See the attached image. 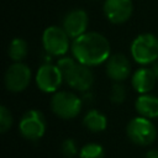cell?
<instances>
[{"mask_svg": "<svg viewBox=\"0 0 158 158\" xmlns=\"http://www.w3.org/2000/svg\"><path fill=\"white\" fill-rule=\"evenodd\" d=\"M30 81H31V69L28 65L21 62H15L5 72L4 83L9 91L20 93L28 86Z\"/></svg>", "mask_w": 158, "mask_h": 158, "instance_id": "obj_7", "label": "cell"}, {"mask_svg": "<svg viewBox=\"0 0 158 158\" xmlns=\"http://www.w3.org/2000/svg\"><path fill=\"white\" fill-rule=\"evenodd\" d=\"M125 99H126V89L122 84H120V81H117L111 88L110 100L114 104H122L125 101Z\"/></svg>", "mask_w": 158, "mask_h": 158, "instance_id": "obj_18", "label": "cell"}, {"mask_svg": "<svg viewBox=\"0 0 158 158\" xmlns=\"http://www.w3.org/2000/svg\"><path fill=\"white\" fill-rule=\"evenodd\" d=\"M135 107L139 116L147 118L158 117V98L151 94H141L135 102Z\"/></svg>", "mask_w": 158, "mask_h": 158, "instance_id": "obj_14", "label": "cell"}, {"mask_svg": "<svg viewBox=\"0 0 158 158\" xmlns=\"http://www.w3.org/2000/svg\"><path fill=\"white\" fill-rule=\"evenodd\" d=\"M60 149H62L63 156L67 157V158H73V157H75V156L78 154V151H79V149H78V144H77V142H75L73 138H67V139H64L63 143H62Z\"/></svg>", "mask_w": 158, "mask_h": 158, "instance_id": "obj_20", "label": "cell"}, {"mask_svg": "<svg viewBox=\"0 0 158 158\" xmlns=\"http://www.w3.org/2000/svg\"><path fill=\"white\" fill-rule=\"evenodd\" d=\"M153 65H152V70H153V73H154V75H156V78L158 79V60H156L154 63H152Z\"/></svg>", "mask_w": 158, "mask_h": 158, "instance_id": "obj_23", "label": "cell"}, {"mask_svg": "<svg viewBox=\"0 0 158 158\" xmlns=\"http://www.w3.org/2000/svg\"><path fill=\"white\" fill-rule=\"evenodd\" d=\"M74 59L88 67L105 63L111 52L109 40L99 32H85L70 44Z\"/></svg>", "mask_w": 158, "mask_h": 158, "instance_id": "obj_1", "label": "cell"}, {"mask_svg": "<svg viewBox=\"0 0 158 158\" xmlns=\"http://www.w3.org/2000/svg\"><path fill=\"white\" fill-rule=\"evenodd\" d=\"M81 99L69 91H56L51 99L52 111L60 118L69 120L78 116L81 110Z\"/></svg>", "mask_w": 158, "mask_h": 158, "instance_id": "obj_3", "label": "cell"}, {"mask_svg": "<svg viewBox=\"0 0 158 158\" xmlns=\"http://www.w3.org/2000/svg\"><path fill=\"white\" fill-rule=\"evenodd\" d=\"M77 62L73 59V58H69V57H62L58 62H57V67L59 68V70L62 72V74H63V78L65 77V74L73 68V65L75 64Z\"/></svg>", "mask_w": 158, "mask_h": 158, "instance_id": "obj_21", "label": "cell"}, {"mask_svg": "<svg viewBox=\"0 0 158 158\" xmlns=\"http://www.w3.org/2000/svg\"><path fill=\"white\" fill-rule=\"evenodd\" d=\"M128 138L138 146H149L157 138L156 126L151 122V118L138 116L132 118L126 128Z\"/></svg>", "mask_w": 158, "mask_h": 158, "instance_id": "obj_4", "label": "cell"}, {"mask_svg": "<svg viewBox=\"0 0 158 158\" xmlns=\"http://www.w3.org/2000/svg\"><path fill=\"white\" fill-rule=\"evenodd\" d=\"M133 11L132 0H105L104 14L106 19L116 25L126 22Z\"/></svg>", "mask_w": 158, "mask_h": 158, "instance_id": "obj_10", "label": "cell"}, {"mask_svg": "<svg viewBox=\"0 0 158 158\" xmlns=\"http://www.w3.org/2000/svg\"><path fill=\"white\" fill-rule=\"evenodd\" d=\"M64 81L63 74L57 65L46 63L36 73V84L43 93H56Z\"/></svg>", "mask_w": 158, "mask_h": 158, "instance_id": "obj_8", "label": "cell"}, {"mask_svg": "<svg viewBox=\"0 0 158 158\" xmlns=\"http://www.w3.org/2000/svg\"><path fill=\"white\" fill-rule=\"evenodd\" d=\"M28 53L27 42L22 38H14L9 46V57L14 62H21Z\"/></svg>", "mask_w": 158, "mask_h": 158, "instance_id": "obj_16", "label": "cell"}, {"mask_svg": "<svg viewBox=\"0 0 158 158\" xmlns=\"http://www.w3.org/2000/svg\"><path fill=\"white\" fill-rule=\"evenodd\" d=\"M156 75L152 68H139L131 78L133 89L139 94H148L156 85Z\"/></svg>", "mask_w": 158, "mask_h": 158, "instance_id": "obj_13", "label": "cell"}, {"mask_svg": "<svg viewBox=\"0 0 158 158\" xmlns=\"http://www.w3.org/2000/svg\"><path fill=\"white\" fill-rule=\"evenodd\" d=\"M12 126V116L6 106H0V132L5 133Z\"/></svg>", "mask_w": 158, "mask_h": 158, "instance_id": "obj_19", "label": "cell"}, {"mask_svg": "<svg viewBox=\"0 0 158 158\" xmlns=\"http://www.w3.org/2000/svg\"><path fill=\"white\" fill-rule=\"evenodd\" d=\"M146 158H158V149H151L146 153Z\"/></svg>", "mask_w": 158, "mask_h": 158, "instance_id": "obj_22", "label": "cell"}, {"mask_svg": "<svg viewBox=\"0 0 158 158\" xmlns=\"http://www.w3.org/2000/svg\"><path fill=\"white\" fill-rule=\"evenodd\" d=\"M88 15L81 9H75L69 11L63 19V28L70 38H77L86 32L88 27Z\"/></svg>", "mask_w": 158, "mask_h": 158, "instance_id": "obj_11", "label": "cell"}, {"mask_svg": "<svg viewBox=\"0 0 158 158\" xmlns=\"http://www.w3.org/2000/svg\"><path fill=\"white\" fill-rule=\"evenodd\" d=\"M83 125L91 132H101L106 128L107 120L102 112L98 110H90L83 117Z\"/></svg>", "mask_w": 158, "mask_h": 158, "instance_id": "obj_15", "label": "cell"}, {"mask_svg": "<svg viewBox=\"0 0 158 158\" xmlns=\"http://www.w3.org/2000/svg\"><path fill=\"white\" fill-rule=\"evenodd\" d=\"M64 81L78 91H86L94 84V75L90 70V67L77 62L73 68L65 74Z\"/></svg>", "mask_w": 158, "mask_h": 158, "instance_id": "obj_9", "label": "cell"}, {"mask_svg": "<svg viewBox=\"0 0 158 158\" xmlns=\"http://www.w3.org/2000/svg\"><path fill=\"white\" fill-rule=\"evenodd\" d=\"M131 65L128 58L122 53H116L106 60V73L115 81H122L128 78Z\"/></svg>", "mask_w": 158, "mask_h": 158, "instance_id": "obj_12", "label": "cell"}, {"mask_svg": "<svg viewBox=\"0 0 158 158\" xmlns=\"http://www.w3.org/2000/svg\"><path fill=\"white\" fill-rule=\"evenodd\" d=\"M80 158H104L105 151L102 146L98 143H86L79 151Z\"/></svg>", "mask_w": 158, "mask_h": 158, "instance_id": "obj_17", "label": "cell"}, {"mask_svg": "<svg viewBox=\"0 0 158 158\" xmlns=\"http://www.w3.org/2000/svg\"><path fill=\"white\" fill-rule=\"evenodd\" d=\"M20 133L28 141L40 139L46 132V118L43 114L38 110H28L26 111L19 125Z\"/></svg>", "mask_w": 158, "mask_h": 158, "instance_id": "obj_5", "label": "cell"}, {"mask_svg": "<svg viewBox=\"0 0 158 158\" xmlns=\"http://www.w3.org/2000/svg\"><path fill=\"white\" fill-rule=\"evenodd\" d=\"M131 54L135 62L146 65L158 59V38L153 33H142L131 43Z\"/></svg>", "mask_w": 158, "mask_h": 158, "instance_id": "obj_2", "label": "cell"}, {"mask_svg": "<svg viewBox=\"0 0 158 158\" xmlns=\"http://www.w3.org/2000/svg\"><path fill=\"white\" fill-rule=\"evenodd\" d=\"M69 36L63 27L49 26L43 31L42 43L48 54L64 56L69 49Z\"/></svg>", "mask_w": 158, "mask_h": 158, "instance_id": "obj_6", "label": "cell"}]
</instances>
